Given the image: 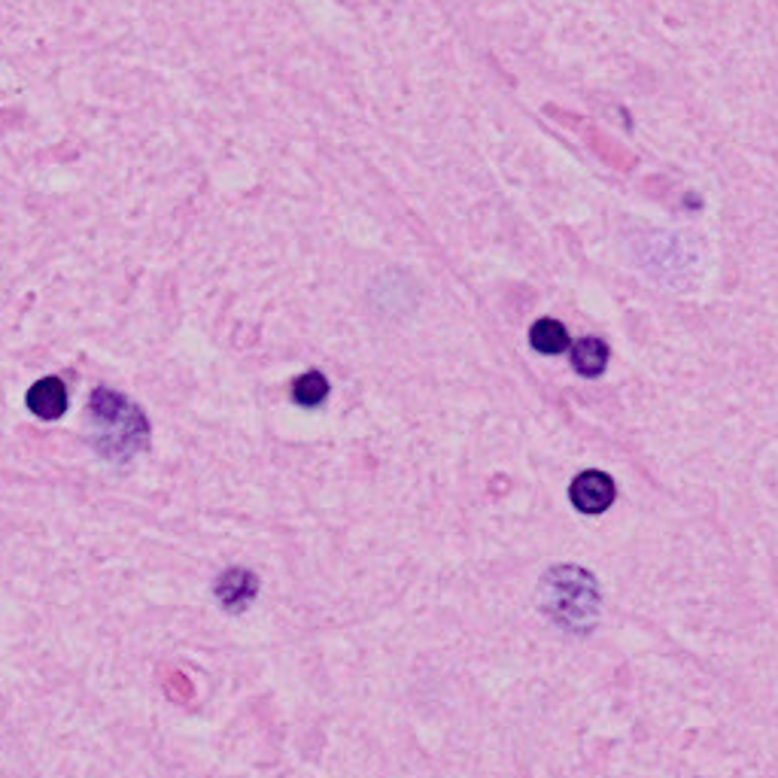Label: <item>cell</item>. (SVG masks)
Wrapping results in <instances>:
<instances>
[{
	"label": "cell",
	"mask_w": 778,
	"mask_h": 778,
	"mask_svg": "<svg viewBox=\"0 0 778 778\" xmlns=\"http://www.w3.org/2000/svg\"><path fill=\"white\" fill-rule=\"evenodd\" d=\"M92 444L110 462H129L150 444V423L143 411L116 389L98 387L89 399Z\"/></svg>",
	"instance_id": "obj_1"
},
{
	"label": "cell",
	"mask_w": 778,
	"mask_h": 778,
	"mask_svg": "<svg viewBox=\"0 0 778 778\" xmlns=\"http://www.w3.org/2000/svg\"><path fill=\"white\" fill-rule=\"evenodd\" d=\"M542 612L566 633H590L600 621V584L581 566H554L539 587Z\"/></svg>",
	"instance_id": "obj_2"
},
{
	"label": "cell",
	"mask_w": 778,
	"mask_h": 778,
	"mask_svg": "<svg viewBox=\"0 0 778 778\" xmlns=\"http://www.w3.org/2000/svg\"><path fill=\"white\" fill-rule=\"evenodd\" d=\"M569 499L581 514H602L614 502V481L605 472H584L569 487Z\"/></svg>",
	"instance_id": "obj_3"
},
{
	"label": "cell",
	"mask_w": 778,
	"mask_h": 778,
	"mask_svg": "<svg viewBox=\"0 0 778 778\" xmlns=\"http://www.w3.org/2000/svg\"><path fill=\"white\" fill-rule=\"evenodd\" d=\"M213 590H216V600L225 612H244V608H249V602L259 596V579L249 569L232 566L216 579Z\"/></svg>",
	"instance_id": "obj_4"
},
{
	"label": "cell",
	"mask_w": 778,
	"mask_h": 778,
	"mask_svg": "<svg viewBox=\"0 0 778 778\" xmlns=\"http://www.w3.org/2000/svg\"><path fill=\"white\" fill-rule=\"evenodd\" d=\"M28 408L43 420H59L61 413L68 411V387L59 378L37 380L34 387L28 389Z\"/></svg>",
	"instance_id": "obj_5"
},
{
	"label": "cell",
	"mask_w": 778,
	"mask_h": 778,
	"mask_svg": "<svg viewBox=\"0 0 778 778\" xmlns=\"http://www.w3.org/2000/svg\"><path fill=\"white\" fill-rule=\"evenodd\" d=\"M572 366L584 378H600L608 366V347L600 338H584L572 347Z\"/></svg>",
	"instance_id": "obj_6"
},
{
	"label": "cell",
	"mask_w": 778,
	"mask_h": 778,
	"mask_svg": "<svg viewBox=\"0 0 778 778\" xmlns=\"http://www.w3.org/2000/svg\"><path fill=\"white\" fill-rule=\"evenodd\" d=\"M530 344L539 354L556 356L569 347V331L566 326L556 323V319H539L530 331Z\"/></svg>",
	"instance_id": "obj_7"
},
{
	"label": "cell",
	"mask_w": 778,
	"mask_h": 778,
	"mask_svg": "<svg viewBox=\"0 0 778 778\" xmlns=\"http://www.w3.org/2000/svg\"><path fill=\"white\" fill-rule=\"evenodd\" d=\"M293 399L301 408H319L323 401L329 399V380L323 378L319 371H307L301 378H295Z\"/></svg>",
	"instance_id": "obj_8"
}]
</instances>
